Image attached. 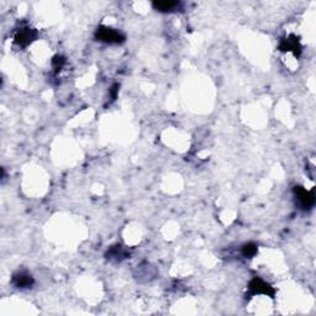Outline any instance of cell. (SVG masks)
Instances as JSON below:
<instances>
[{"label": "cell", "instance_id": "obj_7", "mask_svg": "<svg viewBox=\"0 0 316 316\" xmlns=\"http://www.w3.org/2000/svg\"><path fill=\"white\" fill-rule=\"evenodd\" d=\"M181 3L172 2V0H164V2H155L152 3L153 9L159 11V13H172L178 9Z\"/></svg>", "mask_w": 316, "mask_h": 316}, {"label": "cell", "instance_id": "obj_6", "mask_svg": "<svg viewBox=\"0 0 316 316\" xmlns=\"http://www.w3.org/2000/svg\"><path fill=\"white\" fill-rule=\"evenodd\" d=\"M11 283H13L16 288L26 289L31 288V287L33 286V283H35V280H33L32 275L28 272H26V270H19V272H16L15 274L13 275Z\"/></svg>", "mask_w": 316, "mask_h": 316}, {"label": "cell", "instance_id": "obj_1", "mask_svg": "<svg viewBox=\"0 0 316 316\" xmlns=\"http://www.w3.org/2000/svg\"><path fill=\"white\" fill-rule=\"evenodd\" d=\"M94 36H95V39L98 41L107 45H121L126 40L121 31L109 26H99L96 28Z\"/></svg>", "mask_w": 316, "mask_h": 316}, {"label": "cell", "instance_id": "obj_5", "mask_svg": "<svg viewBox=\"0 0 316 316\" xmlns=\"http://www.w3.org/2000/svg\"><path fill=\"white\" fill-rule=\"evenodd\" d=\"M295 198L298 199V203L303 209H310L314 206L315 204V194L314 192H309V190L304 189L303 187H295L294 188Z\"/></svg>", "mask_w": 316, "mask_h": 316}, {"label": "cell", "instance_id": "obj_9", "mask_svg": "<svg viewBox=\"0 0 316 316\" xmlns=\"http://www.w3.org/2000/svg\"><path fill=\"white\" fill-rule=\"evenodd\" d=\"M241 252H242V255H243V257L252 258V257H255L256 255H257L258 247H257V244L252 243V242H249V243L243 244Z\"/></svg>", "mask_w": 316, "mask_h": 316}, {"label": "cell", "instance_id": "obj_4", "mask_svg": "<svg viewBox=\"0 0 316 316\" xmlns=\"http://www.w3.org/2000/svg\"><path fill=\"white\" fill-rule=\"evenodd\" d=\"M279 50L282 52H293L295 57H299L301 55V45L299 42V40L297 39L295 35H290L288 38L280 40L279 42Z\"/></svg>", "mask_w": 316, "mask_h": 316}, {"label": "cell", "instance_id": "obj_11", "mask_svg": "<svg viewBox=\"0 0 316 316\" xmlns=\"http://www.w3.org/2000/svg\"><path fill=\"white\" fill-rule=\"evenodd\" d=\"M118 93H119V84H114L112 89H110V94H112L113 100H115L116 96H118Z\"/></svg>", "mask_w": 316, "mask_h": 316}, {"label": "cell", "instance_id": "obj_8", "mask_svg": "<svg viewBox=\"0 0 316 316\" xmlns=\"http://www.w3.org/2000/svg\"><path fill=\"white\" fill-rule=\"evenodd\" d=\"M107 256H108V258H110V260L121 261V260H124V258H126L127 252L122 249L120 244H116V246H113L112 249L108 251Z\"/></svg>", "mask_w": 316, "mask_h": 316}, {"label": "cell", "instance_id": "obj_3", "mask_svg": "<svg viewBox=\"0 0 316 316\" xmlns=\"http://www.w3.org/2000/svg\"><path fill=\"white\" fill-rule=\"evenodd\" d=\"M249 293L250 295H258V294H264L267 297L274 298L275 295V289L273 288L270 284L267 283V282L262 280L261 278H253L252 280H250L249 283Z\"/></svg>", "mask_w": 316, "mask_h": 316}, {"label": "cell", "instance_id": "obj_2", "mask_svg": "<svg viewBox=\"0 0 316 316\" xmlns=\"http://www.w3.org/2000/svg\"><path fill=\"white\" fill-rule=\"evenodd\" d=\"M39 32L36 28H31L28 26L21 27L16 31L15 38H14V42L19 48H26L30 46L36 39H38Z\"/></svg>", "mask_w": 316, "mask_h": 316}, {"label": "cell", "instance_id": "obj_10", "mask_svg": "<svg viewBox=\"0 0 316 316\" xmlns=\"http://www.w3.org/2000/svg\"><path fill=\"white\" fill-rule=\"evenodd\" d=\"M64 63H65V59L63 58V57H61V56H56L55 58H53V61H52L53 68H55L57 72H58V71H61V68L63 67Z\"/></svg>", "mask_w": 316, "mask_h": 316}]
</instances>
